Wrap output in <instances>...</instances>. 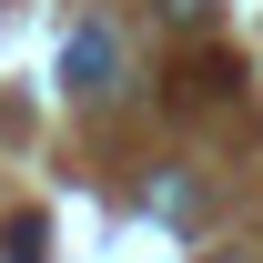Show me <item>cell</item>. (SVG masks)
<instances>
[{
  "label": "cell",
  "instance_id": "cell-3",
  "mask_svg": "<svg viewBox=\"0 0 263 263\" xmlns=\"http://www.w3.org/2000/svg\"><path fill=\"white\" fill-rule=\"evenodd\" d=\"M0 253H10V263H41V253H51V233H41V213H10V233H0Z\"/></svg>",
  "mask_w": 263,
  "mask_h": 263
},
{
  "label": "cell",
  "instance_id": "cell-4",
  "mask_svg": "<svg viewBox=\"0 0 263 263\" xmlns=\"http://www.w3.org/2000/svg\"><path fill=\"white\" fill-rule=\"evenodd\" d=\"M152 10H162V21H182V31H193V21H213V0H152Z\"/></svg>",
  "mask_w": 263,
  "mask_h": 263
},
{
  "label": "cell",
  "instance_id": "cell-2",
  "mask_svg": "<svg viewBox=\"0 0 263 263\" xmlns=\"http://www.w3.org/2000/svg\"><path fill=\"white\" fill-rule=\"evenodd\" d=\"M233 81H243V61H223V51H202V61L182 71V101H223Z\"/></svg>",
  "mask_w": 263,
  "mask_h": 263
},
{
  "label": "cell",
  "instance_id": "cell-1",
  "mask_svg": "<svg viewBox=\"0 0 263 263\" xmlns=\"http://www.w3.org/2000/svg\"><path fill=\"white\" fill-rule=\"evenodd\" d=\"M61 71H71V91H111V31H101V21H71Z\"/></svg>",
  "mask_w": 263,
  "mask_h": 263
}]
</instances>
